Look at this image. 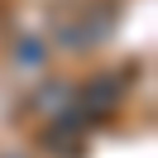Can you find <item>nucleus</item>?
Listing matches in <instances>:
<instances>
[{
    "label": "nucleus",
    "instance_id": "nucleus-2",
    "mask_svg": "<svg viewBox=\"0 0 158 158\" xmlns=\"http://www.w3.org/2000/svg\"><path fill=\"white\" fill-rule=\"evenodd\" d=\"M72 96H77V91H72V81L48 77V81L29 96V110H34V115H62V110L72 106Z\"/></svg>",
    "mask_w": 158,
    "mask_h": 158
},
{
    "label": "nucleus",
    "instance_id": "nucleus-4",
    "mask_svg": "<svg viewBox=\"0 0 158 158\" xmlns=\"http://www.w3.org/2000/svg\"><path fill=\"white\" fill-rule=\"evenodd\" d=\"M15 62H19V67H29V72H39L43 62H48V48H43L34 34H24V39L15 43Z\"/></svg>",
    "mask_w": 158,
    "mask_h": 158
},
{
    "label": "nucleus",
    "instance_id": "nucleus-3",
    "mask_svg": "<svg viewBox=\"0 0 158 158\" xmlns=\"http://www.w3.org/2000/svg\"><path fill=\"white\" fill-rule=\"evenodd\" d=\"M120 96H125V77H101V81H91V86L81 91V101H86L91 110H101V115H106V110H115Z\"/></svg>",
    "mask_w": 158,
    "mask_h": 158
},
{
    "label": "nucleus",
    "instance_id": "nucleus-1",
    "mask_svg": "<svg viewBox=\"0 0 158 158\" xmlns=\"http://www.w3.org/2000/svg\"><path fill=\"white\" fill-rule=\"evenodd\" d=\"M115 29V5H86V10L77 15V19H67L62 24V43L67 48H91L96 39H106V34Z\"/></svg>",
    "mask_w": 158,
    "mask_h": 158
}]
</instances>
